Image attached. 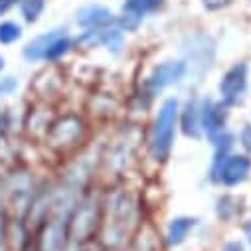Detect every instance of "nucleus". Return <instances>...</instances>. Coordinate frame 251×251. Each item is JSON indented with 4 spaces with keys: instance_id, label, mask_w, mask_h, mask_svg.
Returning a JSON list of instances; mask_svg holds the SVG:
<instances>
[{
    "instance_id": "0eeeda50",
    "label": "nucleus",
    "mask_w": 251,
    "mask_h": 251,
    "mask_svg": "<svg viewBox=\"0 0 251 251\" xmlns=\"http://www.w3.org/2000/svg\"><path fill=\"white\" fill-rule=\"evenodd\" d=\"M158 6H162V0H129V2L125 4V10H131L143 18V14L152 12Z\"/></svg>"
},
{
    "instance_id": "ddd939ff",
    "label": "nucleus",
    "mask_w": 251,
    "mask_h": 251,
    "mask_svg": "<svg viewBox=\"0 0 251 251\" xmlns=\"http://www.w3.org/2000/svg\"><path fill=\"white\" fill-rule=\"evenodd\" d=\"M204 4L212 10H216V8H222V6L229 4V0H204Z\"/></svg>"
},
{
    "instance_id": "f257e3e1",
    "label": "nucleus",
    "mask_w": 251,
    "mask_h": 251,
    "mask_svg": "<svg viewBox=\"0 0 251 251\" xmlns=\"http://www.w3.org/2000/svg\"><path fill=\"white\" fill-rule=\"evenodd\" d=\"M178 115V103L174 99L164 101L160 107L156 125H154V135H152V154L158 160H164L170 152L172 139H174V125Z\"/></svg>"
},
{
    "instance_id": "20e7f679",
    "label": "nucleus",
    "mask_w": 251,
    "mask_h": 251,
    "mask_svg": "<svg viewBox=\"0 0 251 251\" xmlns=\"http://www.w3.org/2000/svg\"><path fill=\"white\" fill-rule=\"evenodd\" d=\"M184 74V66L182 64H162L154 70L152 77H151V85L154 89H162L172 81H178Z\"/></svg>"
},
{
    "instance_id": "423d86ee",
    "label": "nucleus",
    "mask_w": 251,
    "mask_h": 251,
    "mask_svg": "<svg viewBox=\"0 0 251 251\" xmlns=\"http://www.w3.org/2000/svg\"><path fill=\"white\" fill-rule=\"evenodd\" d=\"M61 32H64V30H53V32H50V34H46V36H42V38L34 40V42L26 48L24 55H26L28 59H40V57H44V55H46V50L50 48V44H51L55 38L64 36Z\"/></svg>"
},
{
    "instance_id": "f8f14e48",
    "label": "nucleus",
    "mask_w": 251,
    "mask_h": 251,
    "mask_svg": "<svg viewBox=\"0 0 251 251\" xmlns=\"http://www.w3.org/2000/svg\"><path fill=\"white\" fill-rule=\"evenodd\" d=\"M18 38H20V26L18 24H14V22L0 24V42L2 44H12Z\"/></svg>"
},
{
    "instance_id": "9b49d317",
    "label": "nucleus",
    "mask_w": 251,
    "mask_h": 251,
    "mask_svg": "<svg viewBox=\"0 0 251 251\" xmlns=\"http://www.w3.org/2000/svg\"><path fill=\"white\" fill-rule=\"evenodd\" d=\"M44 10V0H24L22 2V14L28 22H34Z\"/></svg>"
},
{
    "instance_id": "1a4fd4ad",
    "label": "nucleus",
    "mask_w": 251,
    "mask_h": 251,
    "mask_svg": "<svg viewBox=\"0 0 251 251\" xmlns=\"http://www.w3.org/2000/svg\"><path fill=\"white\" fill-rule=\"evenodd\" d=\"M202 117H204V129L210 131V133L222 125V115H220V111H218V107H216L214 103H208V105L204 107Z\"/></svg>"
},
{
    "instance_id": "9d476101",
    "label": "nucleus",
    "mask_w": 251,
    "mask_h": 251,
    "mask_svg": "<svg viewBox=\"0 0 251 251\" xmlns=\"http://www.w3.org/2000/svg\"><path fill=\"white\" fill-rule=\"evenodd\" d=\"M68 48H70V42H68V38L66 36H59V38H55L51 44H50V48L46 50V59H57L59 55H64L66 51H68Z\"/></svg>"
},
{
    "instance_id": "2eb2a0df",
    "label": "nucleus",
    "mask_w": 251,
    "mask_h": 251,
    "mask_svg": "<svg viewBox=\"0 0 251 251\" xmlns=\"http://www.w3.org/2000/svg\"><path fill=\"white\" fill-rule=\"evenodd\" d=\"M16 2V0H2V4H0V12H4L8 6H12Z\"/></svg>"
},
{
    "instance_id": "f3484780",
    "label": "nucleus",
    "mask_w": 251,
    "mask_h": 251,
    "mask_svg": "<svg viewBox=\"0 0 251 251\" xmlns=\"http://www.w3.org/2000/svg\"><path fill=\"white\" fill-rule=\"evenodd\" d=\"M0 2H2V0H0Z\"/></svg>"
},
{
    "instance_id": "f03ea898",
    "label": "nucleus",
    "mask_w": 251,
    "mask_h": 251,
    "mask_svg": "<svg viewBox=\"0 0 251 251\" xmlns=\"http://www.w3.org/2000/svg\"><path fill=\"white\" fill-rule=\"evenodd\" d=\"M245 79H247V68L245 66L231 68L226 74V77L222 79V83H220V91H222L224 99L229 101V103L237 101V97L245 91V83H247Z\"/></svg>"
},
{
    "instance_id": "4468645a",
    "label": "nucleus",
    "mask_w": 251,
    "mask_h": 251,
    "mask_svg": "<svg viewBox=\"0 0 251 251\" xmlns=\"http://www.w3.org/2000/svg\"><path fill=\"white\" fill-rule=\"evenodd\" d=\"M243 143H245L247 149H251V129H245V133H243Z\"/></svg>"
},
{
    "instance_id": "6e6552de",
    "label": "nucleus",
    "mask_w": 251,
    "mask_h": 251,
    "mask_svg": "<svg viewBox=\"0 0 251 251\" xmlns=\"http://www.w3.org/2000/svg\"><path fill=\"white\" fill-rule=\"evenodd\" d=\"M192 227V222L190 220H184V218H180V220H174L172 224H170V231H168V239H170V243H180L184 237H186V233H188V229Z\"/></svg>"
},
{
    "instance_id": "dca6fc26",
    "label": "nucleus",
    "mask_w": 251,
    "mask_h": 251,
    "mask_svg": "<svg viewBox=\"0 0 251 251\" xmlns=\"http://www.w3.org/2000/svg\"><path fill=\"white\" fill-rule=\"evenodd\" d=\"M0 68H2V59H0Z\"/></svg>"
},
{
    "instance_id": "39448f33",
    "label": "nucleus",
    "mask_w": 251,
    "mask_h": 251,
    "mask_svg": "<svg viewBox=\"0 0 251 251\" xmlns=\"http://www.w3.org/2000/svg\"><path fill=\"white\" fill-rule=\"evenodd\" d=\"M77 22L81 26H105L111 22V12L101 6H85L77 14Z\"/></svg>"
},
{
    "instance_id": "7ed1b4c3",
    "label": "nucleus",
    "mask_w": 251,
    "mask_h": 251,
    "mask_svg": "<svg viewBox=\"0 0 251 251\" xmlns=\"http://www.w3.org/2000/svg\"><path fill=\"white\" fill-rule=\"evenodd\" d=\"M249 168H251L249 158H245V156H231L226 162V166L222 168V180L226 184H229V186L239 184L241 180H245Z\"/></svg>"
}]
</instances>
